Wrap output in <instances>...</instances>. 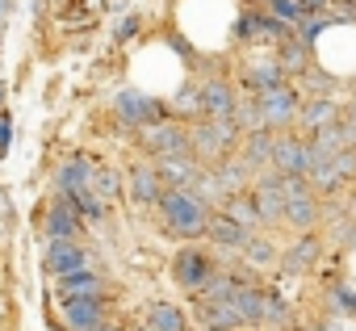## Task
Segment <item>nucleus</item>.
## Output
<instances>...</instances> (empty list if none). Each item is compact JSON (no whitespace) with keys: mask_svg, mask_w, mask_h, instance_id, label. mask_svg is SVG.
<instances>
[{"mask_svg":"<svg viewBox=\"0 0 356 331\" xmlns=\"http://www.w3.org/2000/svg\"><path fill=\"white\" fill-rule=\"evenodd\" d=\"M163 214H168V227H172L176 235H185V239H193V235H202V231L210 227L206 206H202L193 193H185V189L163 193Z\"/></svg>","mask_w":356,"mask_h":331,"instance_id":"1","label":"nucleus"},{"mask_svg":"<svg viewBox=\"0 0 356 331\" xmlns=\"http://www.w3.org/2000/svg\"><path fill=\"white\" fill-rule=\"evenodd\" d=\"M281 193H285V218H289L293 227H314L318 210H314V197H310L306 181H302V177H285V181H281Z\"/></svg>","mask_w":356,"mask_h":331,"instance_id":"2","label":"nucleus"},{"mask_svg":"<svg viewBox=\"0 0 356 331\" xmlns=\"http://www.w3.org/2000/svg\"><path fill=\"white\" fill-rule=\"evenodd\" d=\"M256 113H260L264 126H285V122H293V113H298V97H293L285 84L264 88L260 101H256Z\"/></svg>","mask_w":356,"mask_h":331,"instance_id":"3","label":"nucleus"},{"mask_svg":"<svg viewBox=\"0 0 356 331\" xmlns=\"http://www.w3.org/2000/svg\"><path fill=\"white\" fill-rule=\"evenodd\" d=\"M273 159L281 163L289 177H302V181H306V172H314V163H318V151H314L310 143H289V138H281V143H273Z\"/></svg>","mask_w":356,"mask_h":331,"instance_id":"4","label":"nucleus"},{"mask_svg":"<svg viewBox=\"0 0 356 331\" xmlns=\"http://www.w3.org/2000/svg\"><path fill=\"white\" fill-rule=\"evenodd\" d=\"M197 314H202L206 331H239V327H248V318H243L235 293H231V298H218V302H202Z\"/></svg>","mask_w":356,"mask_h":331,"instance_id":"5","label":"nucleus"},{"mask_svg":"<svg viewBox=\"0 0 356 331\" xmlns=\"http://www.w3.org/2000/svg\"><path fill=\"white\" fill-rule=\"evenodd\" d=\"M231 143H235V126H231L227 118H214L210 126H202V130L189 138V151H197V155L214 159V155H222Z\"/></svg>","mask_w":356,"mask_h":331,"instance_id":"6","label":"nucleus"},{"mask_svg":"<svg viewBox=\"0 0 356 331\" xmlns=\"http://www.w3.org/2000/svg\"><path fill=\"white\" fill-rule=\"evenodd\" d=\"M176 281L181 285H189V289H202L210 277H214V264H210V256L206 252H197V248H185L181 256H176Z\"/></svg>","mask_w":356,"mask_h":331,"instance_id":"7","label":"nucleus"},{"mask_svg":"<svg viewBox=\"0 0 356 331\" xmlns=\"http://www.w3.org/2000/svg\"><path fill=\"white\" fill-rule=\"evenodd\" d=\"M84 248H76L72 239H55L51 243V252H47V268L55 273V277H72V273H80L84 268Z\"/></svg>","mask_w":356,"mask_h":331,"instance_id":"8","label":"nucleus"},{"mask_svg":"<svg viewBox=\"0 0 356 331\" xmlns=\"http://www.w3.org/2000/svg\"><path fill=\"white\" fill-rule=\"evenodd\" d=\"M63 314H67V327L97 331L101 327V298H67L63 302Z\"/></svg>","mask_w":356,"mask_h":331,"instance_id":"9","label":"nucleus"},{"mask_svg":"<svg viewBox=\"0 0 356 331\" xmlns=\"http://www.w3.org/2000/svg\"><path fill=\"white\" fill-rule=\"evenodd\" d=\"M76 227H80V210L72 206V197L63 193L55 206H51V214H47V231L55 235V239H72L76 235Z\"/></svg>","mask_w":356,"mask_h":331,"instance_id":"10","label":"nucleus"},{"mask_svg":"<svg viewBox=\"0 0 356 331\" xmlns=\"http://www.w3.org/2000/svg\"><path fill=\"white\" fill-rule=\"evenodd\" d=\"M285 214V193H281V181H260L256 189V218L260 223H273Z\"/></svg>","mask_w":356,"mask_h":331,"instance_id":"11","label":"nucleus"},{"mask_svg":"<svg viewBox=\"0 0 356 331\" xmlns=\"http://www.w3.org/2000/svg\"><path fill=\"white\" fill-rule=\"evenodd\" d=\"M256 323H273V327L285 331V323H289V306L281 302V293H273V289H256Z\"/></svg>","mask_w":356,"mask_h":331,"instance_id":"12","label":"nucleus"},{"mask_svg":"<svg viewBox=\"0 0 356 331\" xmlns=\"http://www.w3.org/2000/svg\"><path fill=\"white\" fill-rule=\"evenodd\" d=\"M92 163L84 159V155H76L67 168H63V177H59V185H63V193H84V189H92Z\"/></svg>","mask_w":356,"mask_h":331,"instance_id":"13","label":"nucleus"},{"mask_svg":"<svg viewBox=\"0 0 356 331\" xmlns=\"http://www.w3.org/2000/svg\"><path fill=\"white\" fill-rule=\"evenodd\" d=\"M118 105H122V113H126L130 122H143V126H155V122H159V105H151L143 92H122Z\"/></svg>","mask_w":356,"mask_h":331,"instance_id":"14","label":"nucleus"},{"mask_svg":"<svg viewBox=\"0 0 356 331\" xmlns=\"http://www.w3.org/2000/svg\"><path fill=\"white\" fill-rule=\"evenodd\" d=\"M202 105H206L214 118H231V113H235V97H231V88H227L222 80H210V84L202 88Z\"/></svg>","mask_w":356,"mask_h":331,"instance_id":"15","label":"nucleus"},{"mask_svg":"<svg viewBox=\"0 0 356 331\" xmlns=\"http://www.w3.org/2000/svg\"><path fill=\"white\" fill-rule=\"evenodd\" d=\"M159 193H163V189H159V172H155V168H134V177H130V197L147 206V202H159Z\"/></svg>","mask_w":356,"mask_h":331,"instance_id":"16","label":"nucleus"},{"mask_svg":"<svg viewBox=\"0 0 356 331\" xmlns=\"http://www.w3.org/2000/svg\"><path fill=\"white\" fill-rule=\"evenodd\" d=\"M147 331H185V314L172 302H155L147 314Z\"/></svg>","mask_w":356,"mask_h":331,"instance_id":"17","label":"nucleus"},{"mask_svg":"<svg viewBox=\"0 0 356 331\" xmlns=\"http://www.w3.org/2000/svg\"><path fill=\"white\" fill-rule=\"evenodd\" d=\"M206 231H210V235H214V239H218L222 248H243V243L252 239V235H248V231H243L239 223H231L227 214H218V218H210V227H206Z\"/></svg>","mask_w":356,"mask_h":331,"instance_id":"18","label":"nucleus"},{"mask_svg":"<svg viewBox=\"0 0 356 331\" xmlns=\"http://www.w3.org/2000/svg\"><path fill=\"white\" fill-rule=\"evenodd\" d=\"M302 122H306L310 130H327V126H335V122H339V109H335L331 101H314V105H306V109H302Z\"/></svg>","mask_w":356,"mask_h":331,"instance_id":"19","label":"nucleus"},{"mask_svg":"<svg viewBox=\"0 0 356 331\" xmlns=\"http://www.w3.org/2000/svg\"><path fill=\"white\" fill-rule=\"evenodd\" d=\"M97 285H101V281H97L92 273H84V268H80V273L63 277V302H67V298H101V293H97Z\"/></svg>","mask_w":356,"mask_h":331,"instance_id":"20","label":"nucleus"},{"mask_svg":"<svg viewBox=\"0 0 356 331\" xmlns=\"http://www.w3.org/2000/svg\"><path fill=\"white\" fill-rule=\"evenodd\" d=\"M318 260V243L314 239H302V243H293L289 252H285V268L289 273H302V268H310Z\"/></svg>","mask_w":356,"mask_h":331,"instance_id":"21","label":"nucleus"},{"mask_svg":"<svg viewBox=\"0 0 356 331\" xmlns=\"http://www.w3.org/2000/svg\"><path fill=\"white\" fill-rule=\"evenodd\" d=\"M268 159H273V134L256 130L252 143H248V163H268Z\"/></svg>","mask_w":356,"mask_h":331,"instance_id":"22","label":"nucleus"},{"mask_svg":"<svg viewBox=\"0 0 356 331\" xmlns=\"http://www.w3.org/2000/svg\"><path fill=\"white\" fill-rule=\"evenodd\" d=\"M252 80L260 84V92H264V88H277V84H281V63H277V59L256 63V67H252Z\"/></svg>","mask_w":356,"mask_h":331,"instance_id":"23","label":"nucleus"},{"mask_svg":"<svg viewBox=\"0 0 356 331\" xmlns=\"http://www.w3.org/2000/svg\"><path fill=\"white\" fill-rule=\"evenodd\" d=\"M227 218H231V223H239L243 231L260 223V218H256V206H248V202H239V197H235V202H227Z\"/></svg>","mask_w":356,"mask_h":331,"instance_id":"24","label":"nucleus"},{"mask_svg":"<svg viewBox=\"0 0 356 331\" xmlns=\"http://www.w3.org/2000/svg\"><path fill=\"white\" fill-rule=\"evenodd\" d=\"M302 67H306L302 42H285V47H281V72H302Z\"/></svg>","mask_w":356,"mask_h":331,"instance_id":"25","label":"nucleus"},{"mask_svg":"<svg viewBox=\"0 0 356 331\" xmlns=\"http://www.w3.org/2000/svg\"><path fill=\"white\" fill-rule=\"evenodd\" d=\"M243 252H248V260H252V264H273V260H277L273 243H264V239H248V243H243Z\"/></svg>","mask_w":356,"mask_h":331,"instance_id":"26","label":"nucleus"},{"mask_svg":"<svg viewBox=\"0 0 356 331\" xmlns=\"http://www.w3.org/2000/svg\"><path fill=\"white\" fill-rule=\"evenodd\" d=\"M9 143H13V122H9V113H0V159L9 155Z\"/></svg>","mask_w":356,"mask_h":331,"instance_id":"27","label":"nucleus"},{"mask_svg":"<svg viewBox=\"0 0 356 331\" xmlns=\"http://www.w3.org/2000/svg\"><path fill=\"white\" fill-rule=\"evenodd\" d=\"M134 30H138V17H126V22H122V26H118V38H130V34H134Z\"/></svg>","mask_w":356,"mask_h":331,"instance_id":"28","label":"nucleus"},{"mask_svg":"<svg viewBox=\"0 0 356 331\" xmlns=\"http://www.w3.org/2000/svg\"><path fill=\"white\" fill-rule=\"evenodd\" d=\"M352 134H356V109H352Z\"/></svg>","mask_w":356,"mask_h":331,"instance_id":"29","label":"nucleus"},{"mask_svg":"<svg viewBox=\"0 0 356 331\" xmlns=\"http://www.w3.org/2000/svg\"><path fill=\"white\" fill-rule=\"evenodd\" d=\"M97 331H113V327H97Z\"/></svg>","mask_w":356,"mask_h":331,"instance_id":"30","label":"nucleus"},{"mask_svg":"<svg viewBox=\"0 0 356 331\" xmlns=\"http://www.w3.org/2000/svg\"><path fill=\"white\" fill-rule=\"evenodd\" d=\"M352 17H356V5H352Z\"/></svg>","mask_w":356,"mask_h":331,"instance_id":"31","label":"nucleus"}]
</instances>
